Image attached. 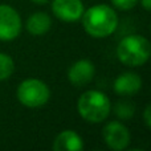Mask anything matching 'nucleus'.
Masks as SVG:
<instances>
[{"instance_id": "nucleus-1", "label": "nucleus", "mask_w": 151, "mask_h": 151, "mask_svg": "<svg viewBox=\"0 0 151 151\" xmlns=\"http://www.w3.org/2000/svg\"><path fill=\"white\" fill-rule=\"evenodd\" d=\"M82 27L89 36L94 39H105L115 32L118 27V15L110 5H91L81 17Z\"/></svg>"}, {"instance_id": "nucleus-2", "label": "nucleus", "mask_w": 151, "mask_h": 151, "mask_svg": "<svg viewBox=\"0 0 151 151\" xmlns=\"http://www.w3.org/2000/svg\"><path fill=\"white\" fill-rule=\"evenodd\" d=\"M117 57L126 66H141L151 57V42L139 35H129L118 44Z\"/></svg>"}, {"instance_id": "nucleus-3", "label": "nucleus", "mask_w": 151, "mask_h": 151, "mask_svg": "<svg viewBox=\"0 0 151 151\" xmlns=\"http://www.w3.org/2000/svg\"><path fill=\"white\" fill-rule=\"evenodd\" d=\"M77 111L86 122L101 123L111 111L110 99L104 91L88 90L77 101Z\"/></svg>"}, {"instance_id": "nucleus-4", "label": "nucleus", "mask_w": 151, "mask_h": 151, "mask_svg": "<svg viewBox=\"0 0 151 151\" xmlns=\"http://www.w3.org/2000/svg\"><path fill=\"white\" fill-rule=\"evenodd\" d=\"M16 97L21 105L29 109H36L48 104L50 98V89L39 78H27L17 86Z\"/></svg>"}, {"instance_id": "nucleus-5", "label": "nucleus", "mask_w": 151, "mask_h": 151, "mask_svg": "<svg viewBox=\"0 0 151 151\" xmlns=\"http://www.w3.org/2000/svg\"><path fill=\"white\" fill-rule=\"evenodd\" d=\"M23 29V21L19 12L8 4H0V41L17 39Z\"/></svg>"}, {"instance_id": "nucleus-6", "label": "nucleus", "mask_w": 151, "mask_h": 151, "mask_svg": "<svg viewBox=\"0 0 151 151\" xmlns=\"http://www.w3.org/2000/svg\"><path fill=\"white\" fill-rule=\"evenodd\" d=\"M102 137L109 149L122 151L130 145V131L119 121H110L102 130Z\"/></svg>"}, {"instance_id": "nucleus-7", "label": "nucleus", "mask_w": 151, "mask_h": 151, "mask_svg": "<svg viewBox=\"0 0 151 151\" xmlns=\"http://www.w3.org/2000/svg\"><path fill=\"white\" fill-rule=\"evenodd\" d=\"M82 0H53L52 12L57 19L66 23H74L81 20L83 15Z\"/></svg>"}, {"instance_id": "nucleus-8", "label": "nucleus", "mask_w": 151, "mask_h": 151, "mask_svg": "<svg viewBox=\"0 0 151 151\" xmlns=\"http://www.w3.org/2000/svg\"><path fill=\"white\" fill-rule=\"evenodd\" d=\"M96 74V68L94 64L90 60H78L73 63L68 69V80L72 85L81 88L85 86L93 80Z\"/></svg>"}, {"instance_id": "nucleus-9", "label": "nucleus", "mask_w": 151, "mask_h": 151, "mask_svg": "<svg viewBox=\"0 0 151 151\" xmlns=\"http://www.w3.org/2000/svg\"><path fill=\"white\" fill-rule=\"evenodd\" d=\"M113 88H114L115 93L119 96H133L141 90L142 78L138 73L125 72V73H121L114 80Z\"/></svg>"}, {"instance_id": "nucleus-10", "label": "nucleus", "mask_w": 151, "mask_h": 151, "mask_svg": "<svg viewBox=\"0 0 151 151\" xmlns=\"http://www.w3.org/2000/svg\"><path fill=\"white\" fill-rule=\"evenodd\" d=\"M55 151H82L83 141L80 134L73 130H64L53 141Z\"/></svg>"}, {"instance_id": "nucleus-11", "label": "nucleus", "mask_w": 151, "mask_h": 151, "mask_svg": "<svg viewBox=\"0 0 151 151\" xmlns=\"http://www.w3.org/2000/svg\"><path fill=\"white\" fill-rule=\"evenodd\" d=\"M27 31L32 36H44L52 27V19L45 12H35L27 20Z\"/></svg>"}, {"instance_id": "nucleus-12", "label": "nucleus", "mask_w": 151, "mask_h": 151, "mask_svg": "<svg viewBox=\"0 0 151 151\" xmlns=\"http://www.w3.org/2000/svg\"><path fill=\"white\" fill-rule=\"evenodd\" d=\"M15 70V63L7 53L0 52V81H5L12 76Z\"/></svg>"}, {"instance_id": "nucleus-13", "label": "nucleus", "mask_w": 151, "mask_h": 151, "mask_svg": "<svg viewBox=\"0 0 151 151\" xmlns=\"http://www.w3.org/2000/svg\"><path fill=\"white\" fill-rule=\"evenodd\" d=\"M115 113L119 118H129L134 113V107L127 102H119L115 107Z\"/></svg>"}, {"instance_id": "nucleus-14", "label": "nucleus", "mask_w": 151, "mask_h": 151, "mask_svg": "<svg viewBox=\"0 0 151 151\" xmlns=\"http://www.w3.org/2000/svg\"><path fill=\"white\" fill-rule=\"evenodd\" d=\"M111 4L114 5L115 8L121 11H129L133 9L137 4H138V0H110Z\"/></svg>"}, {"instance_id": "nucleus-15", "label": "nucleus", "mask_w": 151, "mask_h": 151, "mask_svg": "<svg viewBox=\"0 0 151 151\" xmlns=\"http://www.w3.org/2000/svg\"><path fill=\"white\" fill-rule=\"evenodd\" d=\"M143 121H145V123H146V125L151 129V104L147 105L146 109H145V111H143Z\"/></svg>"}, {"instance_id": "nucleus-16", "label": "nucleus", "mask_w": 151, "mask_h": 151, "mask_svg": "<svg viewBox=\"0 0 151 151\" xmlns=\"http://www.w3.org/2000/svg\"><path fill=\"white\" fill-rule=\"evenodd\" d=\"M146 11H151V0H138Z\"/></svg>"}, {"instance_id": "nucleus-17", "label": "nucleus", "mask_w": 151, "mask_h": 151, "mask_svg": "<svg viewBox=\"0 0 151 151\" xmlns=\"http://www.w3.org/2000/svg\"><path fill=\"white\" fill-rule=\"evenodd\" d=\"M31 1L36 3V4H45V3H48L49 0H31Z\"/></svg>"}, {"instance_id": "nucleus-18", "label": "nucleus", "mask_w": 151, "mask_h": 151, "mask_svg": "<svg viewBox=\"0 0 151 151\" xmlns=\"http://www.w3.org/2000/svg\"><path fill=\"white\" fill-rule=\"evenodd\" d=\"M150 31H151V27H150Z\"/></svg>"}]
</instances>
